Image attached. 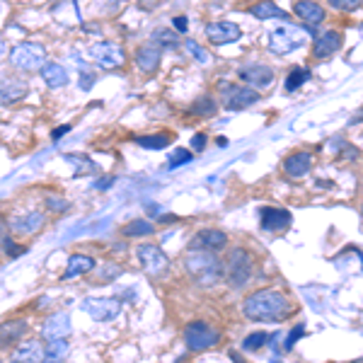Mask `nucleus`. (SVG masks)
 Wrapping results in <instances>:
<instances>
[{"label":"nucleus","mask_w":363,"mask_h":363,"mask_svg":"<svg viewBox=\"0 0 363 363\" xmlns=\"http://www.w3.org/2000/svg\"><path fill=\"white\" fill-rule=\"evenodd\" d=\"M289 310H291L289 298L277 289L255 291L242 303V315L252 322H281L289 315Z\"/></svg>","instance_id":"1"},{"label":"nucleus","mask_w":363,"mask_h":363,"mask_svg":"<svg viewBox=\"0 0 363 363\" xmlns=\"http://www.w3.org/2000/svg\"><path fill=\"white\" fill-rule=\"evenodd\" d=\"M184 269L199 286H216L225 281V267L213 252L208 250H189L184 257Z\"/></svg>","instance_id":"2"},{"label":"nucleus","mask_w":363,"mask_h":363,"mask_svg":"<svg viewBox=\"0 0 363 363\" xmlns=\"http://www.w3.org/2000/svg\"><path fill=\"white\" fill-rule=\"evenodd\" d=\"M225 281L230 289H245L255 277V259L245 247H233L228 252L225 262Z\"/></svg>","instance_id":"3"},{"label":"nucleus","mask_w":363,"mask_h":363,"mask_svg":"<svg viewBox=\"0 0 363 363\" xmlns=\"http://www.w3.org/2000/svg\"><path fill=\"white\" fill-rule=\"evenodd\" d=\"M310 34H315V27H296V25H286V27H277L272 34H269V51L277 56H286L291 51H296L298 46L306 44V39Z\"/></svg>","instance_id":"4"},{"label":"nucleus","mask_w":363,"mask_h":363,"mask_svg":"<svg viewBox=\"0 0 363 363\" xmlns=\"http://www.w3.org/2000/svg\"><path fill=\"white\" fill-rule=\"evenodd\" d=\"M10 63H13L15 70H42L46 63V49L42 44L34 42H22L10 49Z\"/></svg>","instance_id":"5"},{"label":"nucleus","mask_w":363,"mask_h":363,"mask_svg":"<svg viewBox=\"0 0 363 363\" xmlns=\"http://www.w3.org/2000/svg\"><path fill=\"white\" fill-rule=\"evenodd\" d=\"M184 342L189 351H206V349H213L216 344L220 342V332L216 330L211 322H203V320H194L184 327Z\"/></svg>","instance_id":"6"},{"label":"nucleus","mask_w":363,"mask_h":363,"mask_svg":"<svg viewBox=\"0 0 363 363\" xmlns=\"http://www.w3.org/2000/svg\"><path fill=\"white\" fill-rule=\"evenodd\" d=\"M136 257H138L140 267H143V272L148 274V277L162 279L167 274L169 259H167L165 252L157 247V245H140V247L136 250Z\"/></svg>","instance_id":"7"},{"label":"nucleus","mask_w":363,"mask_h":363,"mask_svg":"<svg viewBox=\"0 0 363 363\" xmlns=\"http://www.w3.org/2000/svg\"><path fill=\"white\" fill-rule=\"evenodd\" d=\"M83 313L90 315L95 322H109L119 318L121 313V301L112 296H99V298H85L83 301Z\"/></svg>","instance_id":"8"},{"label":"nucleus","mask_w":363,"mask_h":363,"mask_svg":"<svg viewBox=\"0 0 363 363\" xmlns=\"http://www.w3.org/2000/svg\"><path fill=\"white\" fill-rule=\"evenodd\" d=\"M87 54H90L92 61H95L97 66H102V68H121V66H124V61H126L124 49H121L119 44H114V42L92 44Z\"/></svg>","instance_id":"9"},{"label":"nucleus","mask_w":363,"mask_h":363,"mask_svg":"<svg viewBox=\"0 0 363 363\" xmlns=\"http://www.w3.org/2000/svg\"><path fill=\"white\" fill-rule=\"evenodd\" d=\"M262 99L259 92L250 85H230L223 83V107L225 109H245Z\"/></svg>","instance_id":"10"},{"label":"nucleus","mask_w":363,"mask_h":363,"mask_svg":"<svg viewBox=\"0 0 363 363\" xmlns=\"http://www.w3.org/2000/svg\"><path fill=\"white\" fill-rule=\"evenodd\" d=\"M238 75H240V80H242V83L255 87L257 92L267 90V87L274 83V70L269 66H264V63H252V66L240 68Z\"/></svg>","instance_id":"11"},{"label":"nucleus","mask_w":363,"mask_h":363,"mask_svg":"<svg viewBox=\"0 0 363 363\" xmlns=\"http://www.w3.org/2000/svg\"><path fill=\"white\" fill-rule=\"evenodd\" d=\"M70 330H73V325H70L68 313H54V315H49V318L44 320V325H42V339H44V342L68 339Z\"/></svg>","instance_id":"12"},{"label":"nucleus","mask_w":363,"mask_h":363,"mask_svg":"<svg viewBox=\"0 0 363 363\" xmlns=\"http://www.w3.org/2000/svg\"><path fill=\"white\" fill-rule=\"evenodd\" d=\"M160 61H162V46L157 42L143 44L138 49V54H136V66H138L140 73L153 75L157 70V66H160Z\"/></svg>","instance_id":"13"},{"label":"nucleus","mask_w":363,"mask_h":363,"mask_svg":"<svg viewBox=\"0 0 363 363\" xmlns=\"http://www.w3.org/2000/svg\"><path fill=\"white\" fill-rule=\"evenodd\" d=\"M228 245V235L218 228H203L194 235L191 250H208V252H218Z\"/></svg>","instance_id":"14"},{"label":"nucleus","mask_w":363,"mask_h":363,"mask_svg":"<svg viewBox=\"0 0 363 363\" xmlns=\"http://www.w3.org/2000/svg\"><path fill=\"white\" fill-rule=\"evenodd\" d=\"M240 37H242V32L233 22H208L206 25V39L211 44H230L238 42Z\"/></svg>","instance_id":"15"},{"label":"nucleus","mask_w":363,"mask_h":363,"mask_svg":"<svg viewBox=\"0 0 363 363\" xmlns=\"http://www.w3.org/2000/svg\"><path fill=\"white\" fill-rule=\"evenodd\" d=\"M42 361H44V339H27L10 356V363H42Z\"/></svg>","instance_id":"16"},{"label":"nucleus","mask_w":363,"mask_h":363,"mask_svg":"<svg viewBox=\"0 0 363 363\" xmlns=\"http://www.w3.org/2000/svg\"><path fill=\"white\" fill-rule=\"evenodd\" d=\"M44 223H46L44 213H39V211H29V213L17 216V218L10 220V230L17 233V235H34V233L42 230Z\"/></svg>","instance_id":"17"},{"label":"nucleus","mask_w":363,"mask_h":363,"mask_svg":"<svg viewBox=\"0 0 363 363\" xmlns=\"http://www.w3.org/2000/svg\"><path fill=\"white\" fill-rule=\"evenodd\" d=\"M342 34L339 32H325V34H318L313 42V56L315 58H330L332 54H337L342 49Z\"/></svg>","instance_id":"18"},{"label":"nucleus","mask_w":363,"mask_h":363,"mask_svg":"<svg viewBox=\"0 0 363 363\" xmlns=\"http://www.w3.org/2000/svg\"><path fill=\"white\" fill-rule=\"evenodd\" d=\"M259 218H262V228L269 230V233H281V230H286V228L291 225V213L286 208L267 206V208H262Z\"/></svg>","instance_id":"19"},{"label":"nucleus","mask_w":363,"mask_h":363,"mask_svg":"<svg viewBox=\"0 0 363 363\" xmlns=\"http://www.w3.org/2000/svg\"><path fill=\"white\" fill-rule=\"evenodd\" d=\"M27 95V83L20 78L0 75V104H15Z\"/></svg>","instance_id":"20"},{"label":"nucleus","mask_w":363,"mask_h":363,"mask_svg":"<svg viewBox=\"0 0 363 363\" xmlns=\"http://www.w3.org/2000/svg\"><path fill=\"white\" fill-rule=\"evenodd\" d=\"M310 169H313V155L306 153V150L291 153L284 160V172L289 174V177H306Z\"/></svg>","instance_id":"21"},{"label":"nucleus","mask_w":363,"mask_h":363,"mask_svg":"<svg viewBox=\"0 0 363 363\" xmlns=\"http://www.w3.org/2000/svg\"><path fill=\"white\" fill-rule=\"evenodd\" d=\"M95 257L90 255H70L68 257V264H66V272H63V281H73L78 277H83V274H90L92 269H95Z\"/></svg>","instance_id":"22"},{"label":"nucleus","mask_w":363,"mask_h":363,"mask_svg":"<svg viewBox=\"0 0 363 363\" xmlns=\"http://www.w3.org/2000/svg\"><path fill=\"white\" fill-rule=\"evenodd\" d=\"M294 13L301 17L308 27H315V25H320V22H325V8H322L320 3H315V0H298Z\"/></svg>","instance_id":"23"},{"label":"nucleus","mask_w":363,"mask_h":363,"mask_svg":"<svg viewBox=\"0 0 363 363\" xmlns=\"http://www.w3.org/2000/svg\"><path fill=\"white\" fill-rule=\"evenodd\" d=\"M27 332V322L25 320H8L0 325V349L10 347V344L20 342Z\"/></svg>","instance_id":"24"},{"label":"nucleus","mask_w":363,"mask_h":363,"mask_svg":"<svg viewBox=\"0 0 363 363\" xmlns=\"http://www.w3.org/2000/svg\"><path fill=\"white\" fill-rule=\"evenodd\" d=\"M250 13L255 17H259V20H286L289 22V13H286L284 8H279L277 3H272V0H259V3H255L250 8Z\"/></svg>","instance_id":"25"},{"label":"nucleus","mask_w":363,"mask_h":363,"mask_svg":"<svg viewBox=\"0 0 363 363\" xmlns=\"http://www.w3.org/2000/svg\"><path fill=\"white\" fill-rule=\"evenodd\" d=\"M42 78H44V83L49 85V87H63V85H68V73H66V68L61 66V63H54V61H46L44 66H42Z\"/></svg>","instance_id":"26"},{"label":"nucleus","mask_w":363,"mask_h":363,"mask_svg":"<svg viewBox=\"0 0 363 363\" xmlns=\"http://www.w3.org/2000/svg\"><path fill=\"white\" fill-rule=\"evenodd\" d=\"M68 339H56V342L44 344V361L42 363H63L68 356Z\"/></svg>","instance_id":"27"},{"label":"nucleus","mask_w":363,"mask_h":363,"mask_svg":"<svg viewBox=\"0 0 363 363\" xmlns=\"http://www.w3.org/2000/svg\"><path fill=\"white\" fill-rule=\"evenodd\" d=\"M308 78H310V70L308 68H303V66H296V68H291V73L286 75V90L289 92H296L301 85H306L308 83Z\"/></svg>","instance_id":"28"},{"label":"nucleus","mask_w":363,"mask_h":363,"mask_svg":"<svg viewBox=\"0 0 363 363\" xmlns=\"http://www.w3.org/2000/svg\"><path fill=\"white\" fill-rule=\"evenodd\" d=\"M216 112H218V104H216V99L211 95L199 97L196 102L191 104V114H196V116H213Z\"/></svg>","instance_id":"29"},{"label":"nucleus","mask_w":363,"mask_h":363,"mask_svg":"<svg viewBox=\"0 0 363 363\" xmlns=\"http://www.w3.org/2000/svg\"><path fill=\"white\" fill-rule=\"evenodd\" d=\"M155 228L153 223H148V220H131L126 228H124V235L126 238H145V235H153Z\"/></svg>","instance_id":"30"},{"label":"nucleus","mask_w":363,"mask_h":363,"mask_svg":"<svg viewBox=\"0 0 363 363\" xmlns=\"http://www.w3.org/2000/svg\"><path fill=\"white\" fill-rule=\"evenodd\" d=\"M136 143L140 145V148L160 150V148H165V145L169 143V136H165V133H157V136H138Z\"/></svg>","instance_id":"31"},{"label":"nucleus","mask_w":363,"mask_h":363,"mask_svg":"<svg viewBox=\"0 0 363 363\" xmlns=\"http://www.w3.org/2000/svg\"><path fill=\"white\" fill-rule=\"evenodd\" d=\"M269 342H272V335H267V332H255V335H250L242 342V349L245 351H259L262 347H267Z\"/></svg>","instance_id":"32"},{"label":"nucleus","mask_w":363,"mask_h":363,"mask_svg":"<svg viewBox=\"0 0 363 363\" xmlns=\"http://www.w3.org/2000/svg\"><path fill=\"white\" fill-rule=\"evenodd\" d=\"M191 160H194V153H191V150L177 148V150H172V155H169L167 167L174 169V167H179V165H186V162H191Z\"/></svg>","instance_id":"33"},{"label":"nucleus","mask_w":363,"mask_h":363,"mask_svg":"<svg viewBox=\"0 0 363 363\" xmlns=\"http://www.w3.org/2000/svg\"><path fill=\"white\" fill-rule=\"evenodd\" d=\"M184 49L189 51V54L194 56L199 63H203V66H208V63H211V56H208V51H203L201 46H199L196 42H191V39H186V42H184Z\"/></svg>","instance_id":"34"},{"label":"nucleus","mask_w":363,"mask_h":363,"mask_svg":"<svg viewBox=\"0 0 363 363\" xmlns=\"http://www.w3.org/2000/svg\"><path fill=\"white\" fill-rule=\"evenodd\" d=\"M153 42H157L160 46H167V49H174V46H177V37H174L169 29H157Z\"/></svg>","instance_id":"35"},{"label":"nucleus","mask_w":363,"mask_h":363,"mask_svg":"<svg viewBox=\"0 0 363 363\" xmlns=\"http://www.w3.org/2000/svg\"><path fill=\"white\" fill-rule=\"evenodd\" d=\"M46 206H49V211H54V213H63V211L70 208V203L61 196H46Z\"/></svg>","instance_id":"36"},{"label":"nucleus","mask_w":363,"mask_h":363,"mask_svg":"<svg viewBox=\"0 0 363 363\" xmlns=\"http://www.w3.org/2000/svg\"><path fill=\"white\" fill-rule=\"evenodd\" d=\"M327 3H330L335 10H347V13H351V10L359 8L361 0H327Z\"/></svg>","instance_id":"37"},{"label":"nucleus","mask_w":363,"mask_h":363,"mask_svg":"<svg viewBox=\"0 0 363 363\" xmlns=\"http://www.w3.org/2000/svg\"><path fill=\"white\" fill-rule=\"evenodd\" d=\"M303 335H306V325H296L294 330H291L289 339H286V344H284V347H286V351H289V349H294V344H296L298 339H301Z\"/></svg>","instance_id":"38"},{"label":"nucleus","mask_w":363,"mask_h":363,"mask_svg":"<svg viewBox=\"0 0 363 363\" xmlns=\"http://www.w3.org/2000/svg\"><path fill=\"white\" fill-rule=\"evenodd\" d=\"M3 245H5V252H8V257H20V255H25V250H27V247H22V245L13 242L10 238H5Z\"/></svg>","instance_id":"39"},{"label":"nucleus","mask_w":363,"mask_h":363,"mask_svg":"<svg viewBox=\"0 0 363 363\" xmlns=\"http://www.w3.org/2000/svg\"><path fill=\"white\" fill-rule=\"evenodd\" d=\"M92 83H95V75L87 73V70H80V87H83V90H90Z\"/></svg>","instance_id":"40"},{"label":"nucleus","mask_w":363,"mask_h":363,"mask_svg":"<svg viewBox=\"0 0 363 363\" xmlns=\"http://www.w3.org/2000/svg\"><path fill=\"white\" fill-rule=\"evenodd\" d=\"M203 148H206V136H203V133H196V136L191 138V150L199 153V150H203Z\"/></svg>","instance_id":"41"},{"label":"nucleus","mask_w":363,"mask_h":363,"mask_svg":"<svg viewBox=\"0 0 363 363\" xmlns=\"http://www.w3.org/2000/svg\"><path fill=\"white\" fill-rule=\"evenodd\" d=\"M172 25H174L177 32H186V25H189V20H186L184 15H179V17H174V20H172Z\"/></svg>","instance_id":"42"},{"label":"nucleus","mask_w":363,"mask_h":363,"mask_svg":"<svg viewBox=\"0 0 363 363\" xmlns=\"http://www.w3.org/2000/svg\"><path fill=\"white\" fill-rule=\"evenodd\" d=\"M109 274H112V277H119V274H121V269L116 267V264H114V267H112V264H107V267H104V272H102V279L107 281V279H109Z\"/></svg>","instance_id":"43"},{"label":"nucleus","mask_w":363,"mask_h":363,"mask_svg":"<svg viewBox=\"0 0 363 363\" xmlns=\"http://www.w3.org/2000/svg\"><path fill=\"white\" fill-rule=\"evenodd\" d=\"M68 131H70V124H63V126H58V128H56V131H54V133H51V136H54V140H56V138H61V136H63V133H68Z\"/></svg>","instance_id":"44"},{"label":"nucleus","mask_w":363,"mask_h":363,"mask_svg":"<svg viewBox=\"0 0 363 363\" xmlns=\"http://www.w3.org/2000/svg\"><path fill=\"white\" fill-rule=\"evenodd\" d=\"M114 184V179H109V177H104V179H99V184H97V189H109V186Z\"/></svg>","instance_id":"45"},{"label":"nucleus","mask_w":363,"mask_h":363,"mask_svg":"<svg viewBox=\"0 0 363 363\" xmlns=\"http://www.w3.org/2000/svg\"><path fill=\"white\" fill-rule=\"evenodd\" d=\"M361 121H363V109H359V112L351 116V124H361Z\"/></svg>","instance_id":"46"},{"label":"nucleus","mask_w":363,"mask_h":363,"mask_svg":"<svg viewBox=\"0 0 363 363\" xmlns=\"http://www.w3.org/2000/svg\"><path fill=\"white\" fill-rule=\"evenodd\" d=\"M230 359L235 361V363H245L242 359H240V354H235V351H233V354H230Z\"/></svg>","instance_id":"47"},{"label":"nucleus","mask_w":363,"mask_h":363,"mask_svg":"<svg viewBox=\"0 0 363 363\" xmlns=\"http://www.w3.org/2000/svg\"><path fill=\"white\" fill-rule=\"evenodd\" d=\"M3 54H5V42L0 39V56H3Z\"/></svg>","instance_id":"48"},{"label":"nucleus","mask_w":363,"mask_h":363,"mask_svg":"<svg viewBox=\"0 0 363 363\" xmlns=\"http://www.w3.org/2000/svg\"><path fill=\"white\" fill-rule=\"evenodd\" d=\"M361 145H363V133H361Z\"/></svg>","instance_id":"49"},{"label":"nucleus","mask_w":363,"mask_h":363,"mask_svg":"<svg viewBox=\"0 0 363 363\" xmlns=\"http://www.w3.org/2000/svg\"><path fill=\"white\" fill-rule=\"evenodd\" d=\"M361 218H363V206H361Z\"/></svg>","instance_id":"50"},{"label":"nucleus","mask_w":363,"mask_h":363,"mask_svg":"<svg viewBox=\"0 0 363 363\" xmlns=\"http://www.w3.org/2000/svg\"><path fill=\"white\" fill-rule=\"evenodd\" d=\"M3 240H5V238H0V242H3Z\"/></svg>","instance_id":"51"},{"label":"nucleus","mask_w":363,"mask_h":363,"mask_svg":"<svg viewBox=\"0 0 363 363\" xmlns=\"http://www.w3.org/2000/svg\"><path fill=\"white\" fill-rule=\"evenodd\" d=\"M274 363H279V361H274Z\"/></svg>","instance_id":"52"}]
</instances>
